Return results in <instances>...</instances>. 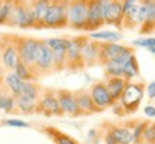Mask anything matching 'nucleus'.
<instances>
[{
	"label": "nucleus",
	"instance_id": "0eeeda50",
	"mask_svg": "<svg viewBox=\"0 0 155 144\" xmlns=\"http://www.w3.org/2000/svg\"><path fill=\"white\" fill-rule=\"evenodd\" d=\"M87 14H88V0H70L67 27L77 30V32H85Z\"/></svg>",
	"mask_w": 155,
	"mask_h": 144
},
{
	"label": "nucleus",
	"instance_id": "72a5a7b5",
	"mask_svg": "<svg viewBox=\"0 0 155 144\" xmlns=\"http://www.w3.org/2000/svg\"><path fill=\"white\" fill-rule=\"evenodd\" d=\"M134 46H141V47H155V37H148V39H137L132 42Z\"/></svg>",
	"mask_w": 155,
	"mask_h": 144
},
{
	"label": "nucleus",
	"instance_id": "5701e85b",
	"mask_svg": "<svg viewBox=\"0 0 155 144\" xmlns=\"http://www.w3.org/2000/svg\"><path fill=\"white\" fill-rule=\"evenodd\" d=\"M36 103H37V100H34V98L20 93L16 97L17 113H20V114H34L36 113Z\"/></svg>",
	"mask_w": 155,
	"mask_h": 144
},
{
	"label": "nucleus",
	"instance_id": "1a4fd4ad",
	"mask_svg": "<svg viewBox=\"0 0 155 144\" xmlns=\"http://www.w3.org/2000/svg\"><path fill=\"white\" fill-rule=\"evenodd\" d=\"M12 39H13L14 44H16V49H17L19 60H21L24 64L31 67L38 39L28 37V36H20V34H12Z\"/></svg>",
	"mask_w": 155,
	"mask_h": 144
},
{
	"label": "nucleus",
	"instance_id": "58836bf2",
	"mask_svg": "<svg viewBox=\"0 0 155 144\" xmlns=\"http://www.w3.org/2000/svg\"><path fill=\"white\" fill-rule=\"evenodd\" d=\"M148 50H150V51H152V53H154V54H155V47H150Z\"/></svg>",
	"mask_w": 155,
	"mask_h": 144
},
{
	"label": "nucleus",
	"instance_id": "bb28decb",
	"mask_svg": "<svg viewBox=\"0 0 155 144\" xmlns=\"http://www.w3.org/2000/svg\"><path fill=\"white\" fill-rule=\"evenodd\" d=\"M43 87L40 84H37L36 81H23V87H21V94L28 96V97L38 100L40 94H41Z\"/></svg>",
	"mask_w": 155,
	"mask_h": 144
},
{
	"label": "nucleus",
	"instance_id": "b1692460",
	"mask_svg": "<svg viewBox=\"0 0 155 144\" xmlns=\"http://www.w3.org/2000/svg\"><path fill=\"white\" fill-rule=\"evenodd\" d=\"M138 76H140V64L137 60V56L132 54L122 66V77L127 81H131L134 77H138Z\"/></svg>",
	"mask_w": 155,
	"mask_h": 144
},
{
	"label": "nucleus",
	"instance_id": "2f4dec72",
	"mask_svg": "<svg viewBox=\"0 0 155 144\" xmlns=\"http://www.w3.org/2000/svg\"><path fill=\"white\" fill-rule=\"evenodd\" d=\"M13 2L14 0H3V3L0 6V26H5L7 22L10 10L13 7Z\"/></svg>",
	"mask_w": 155,
	"mask_h": 144
},
{
	"label": "nucleus",
	"instance_id": "c85d7f7f",
	"mask_svg": "<svg viewBox=\"0 0 155 144\" xmlns=\"http://www.w3.org/2000/svg\"><path fill=\"white\" fill-rule=\"evenodd\" d=\"M44 43L47 44L51 50H66L68 43H70V37H50L44 39Z\"/></svg>",
	"mask_w": 155,
	"mask_h": 144
},
{
	"label": "nucleus",
	"instance_id": "6ab92c4d",
	"mask_svg": "<svg viewBox=\"0 0 155 144\" xmlns=\"http://www.w3.org/2000/svg\"><path fill=\"white\" fill-rule=\"evenodd\" d=\"M30 3H31V9H33L34 14V29L41 30L44 16L47 13V9L51 3V0H30Z\"/></svg>",
	"mask_w": 155,
	"mask_h": 144
},
{
	"label": "nucleus",
	"instance_id": "39448f33",
	"mask_svg": "<svg viewBox=\"0 0 155 144\" xmlns=\"http://www.w3.org/2000/svg\"><path fill=\"white\" fill-rule=\"evenodd\" d=\"M144 93H145V84L144 83L127 81V86H125L121 97L118 100L120 106L125 111V116L127 114H134L138 110V107H140L142 98H144Z\"/></svg>",
	"mask_w": 155,
	"mask_h": 144
},
{
	"label": "nucleus",
	"instance_id": "9d476101",
	"mask_svg": "<svg viewBox=\"0 0 155 144\" xmlns=\"http://www.w3.org/2000/svg\"><path fill=\"white\" fill-rule=\"evenodd\" d=\"M17 60V49L12 39V34H3L0 37V66L6 71H10L14 69Z\"/></svg>",
	"mask_w": 155,
	"mask_h": 144
},
{
	"label": "nucleus",
	"instance_id": "4c0bfd02",
	"mask_svg": "<svg viewBox=\"0 0 155 144\" xmlns=\"http://www.w3.org/2000/svg\"><path fill=\"white\" fill-rule=\"evenodd\" d=\"M144 111H145V114H147L148 117H155V107L147 106L145 108H144Z\"/></svg>",
	"mask_w": 155,
	"mask_h": 144
},
{
	"label": "nucleus",
	"instance_id": "a211bd4d",
	"mask_svg": "<svg viewBox=\"0 0 155 144\" xmlns=\"http://www.w3.org/2000/svg\"><path fill=\"white\" fill-rule=\"evenodd\" d=\"M147 7V16L144 23L138 27L141 34H148V33L155 30V0H140Z\"/></svg>",
	"mask_w": 155,
	"mask_h": 144
},
{
	"label": "nucleus",
	"instance_id": "ea45409f",
	"mask_svg": "<svg viewBox=\"0 0 155 144\" xmlns=\"http://www.w3.org/2000/svg\"><path fill=\"white\" fill-rule=\"evenodd\" d=\"M2 3H3V0H0V6H2Z\"/></svg>",
	"mask_w": 155,
	"mask_h": 144
},
{
	"label": "nucleus",
	"instance_id": "f257e3e1",
	"mask_svg": "<svg viewBox=\"0 0 155 144\" xmlns=\"http://www.w3.org/2000/svg\"><path fill=\"white\" fill-rule=\"evenodd\" d=\"M5 26L17 27L21 30L34 29V14L30 0H14Z\"/></svg>",
	"mask_w": 155,
	"mask_h": 144
},
{
	"label": "nucleus",
	"instance_id": "ddd939ff",
	"mask_svg": "<svg viewBox=\"0 0 155 144\" xmlns=\"http://www.w3.org/2000/svg\"><path fill=\"white\" fill-rule=\"evenodd\" d=\"M104 14V24L114 26L118 30H122V0H110L108 5L103 9Z\"/></svg>",
	"mask_w": 155,
	"mask_h": 144
},
{
	"label": "nucleus",
	"instance_id": "c756f323",
	"mask_svg": "<svg viewBox=\"0 0 155 144\" xmlns=\"http://www.w3.org/2000/svg\"><path fill=\"white\" fill-rule=\"evenodd\" d=\"M0 110L5 113H17L16 108V96L10 93H6L5 97L0 101Z\"/></svg>",
	"mask_w": 155,
	"mask_h": 144
},
{
	"label": "nucleus",
	"instance_id": "473e14b6",
	"mask_svg": "<svg viewBox=\"0 0 155 144\" xmlns=\"http://www.w3.org/2000/svg\"><path fill=\"white\" fill-rule=\"evenodd\" d=\"M141 141H144L145 144H155V123H150L147 124L144 134H142Z\"/></svg>",
	"mask_w": 155,
	"mask_h": 144
},
{
	"label": "nucleus",
	"instance_id": "412c9836",
	"mask_svg": "<svg viewBox=\"0 0 155 144\" xmlns=\"http://www.w3.org/2000/svg\"><path fill=\"white\" fill-rule=\"evenodd\" d=\"M105 86H107L108 91L111 94V97L114 98V101L117 103L121 97L124 88L127 86V80L124 79L122 76H118V77H105Z\"/></svg>",
	"mask_w": 155,
	"mask_h": 144
},
{
	"label": "nucleus",
	"instance_id": "423d86ee",
	"mask_svg": "<svg viewBox=\"0 0 155 144\" xmlns=\"http://www.w3.org/2000/svg\"><path fill=\"white\" fill-rule=\"evenodd\" d=\"M36 113L37 114H43L46 117H61L64 116L58 104V98H57L56 90L48 87H43L41 94L38 97L37 103H36Z\"/></svg>",
	"mask_w": 155,
	"mask_h": 144
},
{
	"label": "nucleus",
	"instance_id": "c9c22d12",
	"mask_svg": "<svg viewBox=\"0 0 155 144\" xmlns=\"http://www.w3.org/2000/svg\"><path fill=\"white\" fill-rule=\"evenodd\" d=\"M104 140H105V144H118L117 141H115V139H114L107 130H105V134H104Z\"/></svg>",
	"mask_w": 155,
	"mask_h": 144
},
{
	"label": "nucleus",
	"instance_id": "4468645a",
	"mask_svg": "<svg viewBox=\"0 0 155 144\" xmlns=\"http://www.w3.org/2000/svg\"><path fill=\"white\" fill-rule=\"evenodd\" d=\"M104 26L103 0H88V14L85 32H97Z\"/></svg>",
	"mask_w": 155,
	"mask_h": 144
},
{
	"label": "nucleus",
	"instance_id": "393cba45",
	"mask_svg": "<svg viewBox=\"0 0 155 144\" xmlns=\"http://www.w3.org/2000/svg\"><path fill=\"white\" fill-rule=\"evenodd\" d=\"M13 71L19 76L23 81H37L38 80L37 77H36V74H34V71L31 70V67L27 64H24L21 60H17Z\"/></svg>",
	"mask_w": 155,
	"mask_h": 144
},
{
	"label": "nucleus",
	"instance_id": "aec40b11",
	"mask_svg": "<svg viewBox=\"0 0 155 144\" xmlns=\"http://www.w3.org/2000/svg\"><path fill=\"white\" fill-rule=\"evenodd\" d=\"M41 131L47 135L48 139H51V141L54 144H78V141H75L73 137H70L64 131L58 130L53 125H43Z\"/></svg>",
	"mask_w": 155,
	"mask_h": 144
},
{
	"label": "nucleus",
	"instance_id": "f704fd0d",
	"mask_svg": "<svg viewBox=\"0 0 155 144\" xmlns=\"http://www.w3.org/2000/svg\"><path fill=\"white\" fill-rule=\"evenodd\" d=\"M2 124L3 125H9V127H21V129H26V127H30V124L28 123H26V121L23 120H17V118H12V120H5L2 121Z\"/></svg>",
	"mask_w": 155,
	"mask_h": 144
},
{
	"label": "nucleus",
	"instance_id": "f03ea898",
	"mask_svg": "<svg viewBox=\"0 0 155 144\" xmlns=\"http://www.w3.org/2000/svg\"><path fill=\"white\" fill-rule=\"evenodd\" d=\"M132 54H135V51L131 46L120 44L117 42H100L98 66H104L108 61H117L124 64Z\"/></svg>",
	"mask_w": 155,
	"mask_h": 144
},
{
	"label": "nucleus",
	"instance_id": "7ed1b4c3",
	"mask_svg": "<svg viewBox=\"0 0 155 144\" xmlns=\"http://www.w3.org/2000/svg\"><path fill=\"white\" fill-rule=\"evenodd\" d=\"M68 3L70 0H51L44 16L43 29H66L68 26Z\"/></svg>",
	"mask_w": 155,
	"mask_h": 144
},
{
	"label": "nucleus",
	"instance_id": "a19ab883",
	"mask_svg": "<svg viewBox=\"0 0 155 144\" xmlns=\"http://www.w3.org/2000/svg\"><path fill=\"white\" fill-rule=\"evenodd\" d=\"M154 32H155V30H154Z\"/></svg>",
	"mask_w": 155,
	"mask_h": 144
},
{
	"label": "nucleus",
	"instance_id": "e433bc0d",
	"mask_svg": "<svg viewBox=\"0 0 155 144\" xmlns=\"http://www.w3.org/2000/svg\"><path fill=\"white\" fill-rule=\"evenodd\" d=\"M147 88V91H148V97L150 98H154L155 97V81H152V83L148 86Z\"/></svg>",
	"mask_w": 155,
	"mask_h": 144
},
{
	"label": "nucleus",
	"instance_id": "f8f14e48",
	"mask_svg": "<svg viewBox=\"0 0 155 144\" xmlns=\"http://www.w3.org/2000/svg\"><path fill=\"white\" fill-rule=\"evenodd\" d=\"M88 93L91 96V98H93V101L95 103V106L98 107L100 110H103V111L105 108L113 107L115 104L114 98L111 97V94H110L104 81H94L90 86Z\"/></svg>",
	"mask_w": 155,
	"mask_h": 144
},
{
	"label": "nucleus",
	"instance_id": "a878e982",
	"mask_svg": "<svg viewBox=\"0 0 155 144\" xmlns=\"http://www.w3.org/2000/svg\"><path fill=\"white\" fill-rule=\"evenodd\" d=\"M90 39H94V40H100V42H120L122 39L121 33L118 32H91L88 34Z\"/></svg>",
	"mask_w": 155,
	"mask_h": 144
},
{
	"label": "nucleus",
	"instance_id": "6e6552de",
	"mask_svg": "<svg viewBox=\"0 0 155 144\" xmlns=\"http://www.w3.org/2000/svg\"><path fill=\"white\" fill-rule=\"evenodd\" d=\"M87 34L70 37V43L66 49V70L68 71H81L85 69L83 57H81V44L85 40Z\"/></svg>",
	"mask_w": 155,
	"mask_h": 144
},
{
	"label": "nucleus",
	"instance_id": "20e7f679",
	"mask_svg": "<svg viewBox=\"0 0 155 144\" xmlns=\"http://www.w3.org/2000/svg\"><path fill=\"white\" fill-rule=\"evenodd\" d=\"M31 70L34 71L37 79H41V77H46V76H50L54 73V70H53V50L44 43V40H40V39H38L37 47L34 51Z\"/></svg>",
	"mask_w": 155,
	"mask_h": 144
},
{
	"label": "nucleus",
	"instance_id": "cd10ccee",
	"mask_svg": "<svg viewBox=\"0 0 155 144\" xmlns=\"http://www.w3.org/2000/svg\"><path fill=\"white\" fill-rule=\"evenodd\" d=\"M53 70L54 73L66 70V50H53Z\"/></svg>",
	"mask_w": 155,
	"mask_h": 144
},
{
	"label": "nucleus",
	"instance_id": "2eb2a0df",
	"mask_svg": "<svg viewBox=\"0 0 155 144\" xmlns=\"http://www.w3.org/2000/svg\"><path fill=\"white\" fill-rule=\"evenodd\" d=\"M98 54H100V42L90 39L88 34L81 44V57L85 67L98 66Z\"/></svg>",
	"mask_w": 155,
	"mask_h": 144
},
{
	"label": "nucleus",
	"instance_id": "4be33fe9",
	"mask_svg": "<svg viewBox=\"0 0 155 144\" xmlns=\"http://www.w3.org/2000/svg\"><path fill=\"white\" fill-rule=\"evenodd\" d=\"M3 86H5V88L9 91L10 94H13V96H16V97H17V96L21 93L23 80L20 79V77L14 73L13 70H10V71H6Z\"/></svg>",
	"mask_w": 155,
	"mask_h": 144
},
{
	"label": "nucleus",
	"instance_id": "9b49d317",
	"mask_svg": "<svg viewBox=\"0 0 155 144\" xmlns=\"http://www.w3.org/2000/svg\"><path fill=\"white\" fill-rule=\"evenodd\" d=\"M56 94H57V98H58L60 108L64 116L73 117V118L81 117L80 108H78V104H77V100H75V96H74V91L67 90V88H57Z\"/></svg>",
	"mask_w": 155,
	"mask_h": 144
},
{
	"label": "nucleus",
	"instance_id": "dca6fc26",
	"mask_svg": "<svg viewBox=\"0 0 155 144\" xmlns=\"http://www.w3.org/2000/svg\"><path fill=\"white\" fill-rule=\"evenodd\" d=\"M74 96H75V100H77V104H78V108H80L81 117L83 116H91V114L103 111V110H100L98 107L95 106V103L93 101V98H91V96H90L88 90H85V88L75 90Z\"/></svg>",
	"mask_w": 155,
	"mask_h": 144
},
{
	"label": "nucleus",
	"instance_id": "f3484780",
	"mask_svg": "<svg viewBox=\"0 0 155 144\" xmlns=\"http://www.w3.org/2000/svg\"><path fill=\"white\" fill-rule=\"evenodd\" d=\"M103 127L113 135L118 144H132L134 143L132 130H130L127 125H114V124H110V123H105Z\"/></svg>",
	"mask_w": 155,
	"mask_h": 144
},
{
	"label": "nucleus",
	"instance_id": "7c9ffc66",
	"mask_svg": "<svg viewBox=\"0 0 155 144\" xmlns=\"http://www.w3.org/2000/svg\"><path fill=\"white\" fill-rule=\"evenodd\" d=\"M122 66L124 64L117 63V61H108V63H105L103 66L105 77H118V76H122Z\"/></svg>",
	"mask_w": 155,
	"mask_h": 144
}]
</instances>
